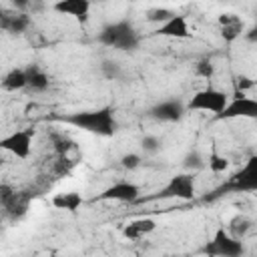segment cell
<instances>
[{
	"label": "cell",
	"mask_w": 257,
	"mask_h": 257,
	"mask_svg": "<svg viewBox=\"0 0 257 257\" xmlns=\"http://www.w3.org/2000/svg\"><path fill=\"white\" fill-rule=\"evenodd\" d=\"M60 120L66 124H72L76 128H82L86 133H94L98 137H114L116 128H118L112 106H102L96 110L70 112L66 116H60Z\"/></svg>",
	"instance_id": "6da1fadb"
},
{
	"label": "cell",
	"mask_w": 257,
	"mask_h": 257,
	"mask_svg": "<svg viewBox=\"0 0 257 257\" xmlns=\"http://www.w3.org/2000/svg\"><path fill=\"white\" fill-rule=\"evenodd\" d=\"M98 42L108 48H114V50H135L141 42V34L133 26L131 20L122 18V20L102 26V30L98 34Z\"/></svg>",
	"instance_id": "7a4b0ae2"
},
{
	"label": "cell",
	"mask_w": 257,
	"mask_h": 257,
	"mask_svg": "<svg viewBox=\"0 0 257 257\" xmlns=\"http://www.w3.org/2000/svg\"><path fill=\"white\" fill-rule=\"evenodd\" d=\"M255 189H257V157H251L239 173H235L223 187L215 191V197L223 193H249Z\"/></svg>",
	"instance_id": "3957f363"
},
{
	"label": "cell",
	"mask_w": 257,
	"mask_h": 257,
	"mask_svg": "<svg viewBox=\"0 0 257 257\" xmlns=\"http://www.w3.org/2000/svg\"><path fill=\"white\" fill-rule=\"evenodd\" d=\"M205 253L213 257H241L245 253V247L237 237L225 231V227H219L213 239L205 245Z\"/></svg>",
	"instance_id": "277c9868"
},
{
	"label": "cell",
	"mask_w": 257,
	"mask_h": 257,
	"mask_svg": "<svg viewBox=\"0 0 257 257\" xmlns=\"http://www.w3.org/2000/svg\"><path fill=\"white\" fill-rule=\"evenodd\" d=\"M227 106V94L219 88H203L199 92H195L191 96V100L185 104L187 110H207V112H213L215 116Z\"/></svg>",
	"instance_id": "5b68a950"
},
{
	"label": "cell",
	"mask_w": 257,
	"mask_h": 257,
	"mask_svg": "<svg viewBox=\"0 0 257 257\" xmlns=\"http://www.w3.org/2000/svg\"><path fill=\"white\" fill-rule=\"evenodd\" d=\"M195 197V177L189 173H181L169 179V183L149 199H181L191 201Z\"/></svg>",
	"instance_id": "8992f818"
},
{
	"label": "cell",
	"mask_w": 257,
	"mask_h": 257,
	"mask_svg": "<svg viewBox=\"0 0 257 257\" xmlns=\"http://www.w3.org/2000/svg\"><path fill=\"white\" fill-rule=\"evenodd\" d=\"M257 118V100L247 98L243 92H235V98L227 102V106L215 116L219 120L223 118Z\"/></svg>",
	"instance_id": "52a82bcc"
},
{
	"label": "cell",
	"mask_w": 257,
	"mask_h": 257,
	"mask_svg": "<svg viewBox=\"0 0 257 257\" xmlns=\"http://www.w3.org/2000/svg\"><path fill=\"white\" fill-rule=\"evenodd\" d=\"M32 131H16L10 133L8 137L0 139V151H8L18 159H28L30 149H32Z\"/></svg>",
	"instance_id": "ba28073f"
},
{
	"label": "cell",
	"mask_w": 257,
	"mask_h": 257,
	"mask_svg": "<svg viewBox=\"0 0 257 257\" xmlns=\"http://www.w3.org/2000/svg\"><path fill=\"white\" fill-rule=\"evenodd\" d=\"M139 187L131 181H118L110 187H106L96 199L98 201H120V203H137L139 201Z\"/></svg>",
	"instance_id": "9c48e42d"
},
{
	"label": "cell",
	"mask_w": 257,
	"mask_h": 257,
	"mask_svg": "<svg viewBox=\"0 0 257 257\" xmlns=\"http://www.w3.org/2000/svg\"><path fill=\"white\" fill-rule=\"evenodd\" d=\"M185 112H187V108H185V104L179 98H169V100L157 102L149 110V114L155 120H163V122H179Z\"/></svg>",
	"instance_id": "30bf717a"
},
{
	"label": "cell",
	"mask_w": 257,
	"mask_h": 257,
	"mask_svg": "<svg viewBox=\"0 0 257 257\" xmlns=\"http://www.w3.org/2000/svg\"><path fill=\"white\" fill-rule=\"evenodd\" d=\"M155 34L157 36H169V38H191L189 24H187L185 16H181V14H173L167 22H163L155 30Z\"/></svg>",
	"instance_id": "8fae6325"
},
{
	"label": "cell",
	"mask_w": 257,
	"mask_h": 257,
	"mask_svg": "<svg viewBox=\"0 0 257 257\" xmlns=\"http://www.w3.org/2000/svg\"><path fill=\"white\" fill-rule=\"evenodd\" d=\"M52 8L56 12H60V14H68V16H74L76 20H80V22H86L88 20V10H90V2L88 0H60Z\"/></svg>",
	"instance_id": "7c38bea8"
},
{
	"label": "cell",
	"mask_w": 257,
	"mask_h": 257,
	"mask_svg": "<svg viewBox=\"0 0 257 257\" xmlns=\"http://www.w3.org/2000/svg\"><path fill=\"white\" fill-rule=\"evenodd\" d=\"M30 26V20L26 14H18V12H6L0 10V28L12 34H20Z\"/></svg>",
	"instance_id": "4fadbf2b"
},
{
	"label": "cell",
	"mask_w": 257,
	"mask_h": 257,
	"mask_svg": "<svg viewBox=\"0 0 257 257\" xmlns=\"http://www.w3.org/2000/svg\"><path fill=\"white\" fill-rule=\"evenodd\" d=\"M219 24H221V36L225 38V42H233L243 34V22L235 14H221Z\"/></svg>",
	"instance_id": "5bb4252c"
},
{
	"label": "cell",
	"mask_w": 257,
	"mask_h": 257,
	"mask_svg": "<svg viewBox=\"0 0 257 257\" xmlns=\"http://www.w3.org/2000/svg\"><path fill=\"white\" fill-rule=\"evenodd\" d=\"M24 74H26V86L30 90H36V92H44L50 84L48 80V74L38 66V64H30L24 68Z\"/></svg>",
	"instance_id": "9a60e30c"
},
{
	"label": "cell",
	"mask_w": 257,
	"mask_h": 257,
	"mask_svg": "<svg viewBox=\"0 0 257 257\" xmlns=\"http://www.w3.org/2000/svg\"><path fill=\"white\" fill-rule=\"evenodd\" d=\"M157 227V223L153 219H137V221H131L124 229H122V235L128 239V241H135L147 233H153Z\"/></svg>",
	"instance_id": "2e32d148"
},
{
	"label": "cell",
	"mask_w": 257,
	"mask_h": 257,
	"mask_svg": "<svg viewBox=\"0 0 257 257\" xmlns=\"http://www.w3.org/2000/svg\"><path fill=\"white\" fill-rule=\"evenodd\" d=\"M52 205H54L56 209H62V211L74 213V211L82 205V197H80V193H76V191L60 193V195H54V197H52Z\"/></svg>",
	"instance_id": "e0dca14e"
},
{
	"label": "cell",
	"mask_w": 257,
	"mask_h": 257,
	"mask_svg": "<svg viewBox=\"0 0 257 257\" xmlns=\"http://www.w3.org/2000/svg\"><path fill=\"white\" fill-rule=\"evenodd\" d=\"M2 88L4 90H20L26 88V74L24 68H12L4 78H2Z\"/></svg>",
	"instance_id": "ac0fdd59"
},
{
	"label": "cell",
	"mask_w": 257,
	"mask_h": 257,
	"mask_svg": "<svg viewBox=\"0 0 257 257\" xmlns=\"http://www.w3.org/2000/svg\"><path fill=\"white\" fill-rule=\"evenodd\" d=\"M209 169H211L213 173H225V171L229 169V159L217 153L215 143H213V147H211V155H209Z\"/></svg>",
	"instance_id": "d6986e66"
},
{
	"label": "cell",
	"mask_w": 257,
	"mask_h": 257,
	"mask_svg": "<svg viewBox=\"0 0 257 257\" xmlns=\"http://www.w3.org/2000/svg\"><path fill=\"white\" fill-rule=\"evenodd\" d=\"M50 139H52L54 151H56L60 157H66V153H70V151H74V149H76V147H74V143H72L70 139H66L64 135L52 133V135H50Z\"/></svg>",
	"instance_id": "ffe728a7"
},
{
	"label": "cell",
	"mask_w": 257,
	"mask_h": 257,
	"mask_svg": "<svg viewBox=\"0 0 257 257\" xmlns=\"http://www.w3.org/2000/svg\"><path fill=\"white\" fill-rule=\"evenodd\" d=\"M100 70H102V74L108 78V80H118L120 76H122V68H120V64L116 62V60H102V64H100Z\"/></svg>",
	"instance_id": "44dd1931"
},
{
	"label": "cell",
	"mask_w": 257,
	"mask_h": 257,
	"mask_svg": "<svg viewBox=\"0 0 257 257\" xmlns=\"http://www.w3.org/2000/svg\"><path fill=\"white\" fill-rule=\"evenodd\" d=\"M16 195H18V191H16L14 187H10V185H0V205H2L4 209H8V207L12 205V201L16 199Z\"/></svg>",
	"instance_id": "7402d4cb"
},
{
	"label": "cell",
	"mask_w": 257,
	"mask_h": 257,
	"mask_svg": "<svg viewBox=\"0 0 257 257\" xmlns=\"http://www.w3.org/2000/svg\"><path fill=\"white\" fill-rule=\"evenodd\" d=\"M173 14H175V12H171V10H167V8H153V10L147 12V20H149V22H167Z\"/></svg>",
	"instance_id": "603a6c76"
},
{
	"label": "cell",
	"mask_w": 257,
	"mask_h": 257,
	"mask_svg": "<svg viewBox=\"0 0 257 257\" xmlns=\"http://www.w3.org/2000/svg\"><path fill=\"white\" fill-rule=\"evenodd\" d=\"M195 72L199 74V76H203V78H213V74H215V66L209 62V60H199L197 62V66H195Z\"/></svg>",
	"instance_id": "cb8c5ba5"
},
{
	"label": "cell",
	"mask_w": 257,
	"mask_h": 257,
	"mask_svg": "<svg viewBox=\"0 0 257 257\" xmlns=\"http://www.w3.org/2000/svg\"><path fill=\"white\" fill-rule=\"evenodd\" d=\"M249 225H251L249 219H245V217H235V219L231 221V231L239 237V235H245V231L249 229Z\"/></svg>",
	"instance_id": "d4e9b609"
},
{
	"label": "cell",
	"mask_w": 257,
	"mask_h": 257,
	"mask_svg": "<svg viewBox=\"0 0 257 257\" xmlns=\"http://www.w3.org/2000/svg\"><path fill=\"white\" fill-rule=\"evenodd\" d=\"M141 163H143V159H141V155H137V153H128V155H124V157L120 159V165H122L124 169H128V171H135L137 167H141Z\"/></svg>",
	"instance_id": "484cf974"
},
{
	"label": "cell",
	"mask_w": 257,
	"mask_h": 257,
	"mask_svg": "<svg viewBox=\"0 0 257 257\" xmlns=\"http://www.w3.org/2000/svg\"><path fill=\"white\" fill-rule=\"evenodd\" d=\"M141 145H143V149H145L147 153H157V151L161 149V141H159L157 137H153V135H147V137L141 141Z\"/></svg>",
	"instance_id": "4316f807"
},
{
	"label": "cell",
	"mask_w": 257,
	"mask_h": 257,
	"mask_svg": "<svg viewBox=\"0 0 257 257\" xmlns=\"http://www.w3.org/2000/svg\"><path fill=\"white\" fill-rule=\"evenodd\" d=\"M245 90V88H253V80L249 76H237V90Z\"/></svg>",
	"instance_id": "83f0119b"
},
{
	"label": "cell",
	"mask_w": 257,
	"mask_h": 257,
	"mask_svg": "<svg viewBox=\"0 0 257 257\" xmlns=\"http://www.w3.org/2000/svg\"><path fill=\"white\" fill-rule=\"evenodd\" d=\"M187 167H191V165H195V167H199L201 165V161H199V155L197 153H191L189 157H187V163H185Z\"/></svg>",
	"instance_id": "f1b7e54d"
},
{
	"label": "cell",
	"mask_w": 257,
	"mask_h": 257,
	"mask_svg": "<svg viewBox=\"0 0 257 257\" xmlns=\"http://www.w3.org/2000/svg\"><path fill=\"white\" fill-rule=\"evenodd\" d=\"M50 257H58V255H56V253H50Z\"/></svg>",
	"instance_id": "f546056e"
},
{
	"label": "cell",
	"mask_w": 257,
	"mask_h": 257,
	"mask_svg": "<svg viewBox=\"0 0 257 257\" xmlns=\"http://www.w3.org/2000/svg\"><path fill=\"white\" fill-rule=\"evenodd\" d=\"M207 257H213V255H207Z\"/></svg>",
	"instance_id": "4dcf8cb0"
}]
</instances>
